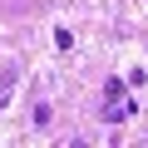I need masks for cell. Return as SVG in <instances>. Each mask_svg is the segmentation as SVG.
Masks as SVG:
<instances>
[{
  "instance_id": "277c9868",
  "label": "cell",
  "mask_w": 148,
  "mask_h": 148,
  "mask_svg": "<svg viewBox=\"0 0 148 148\" xmlns=\"http://www.w3.org/2000/svg\"><path fill=\"white\" fill-rule=\"evenodd\" d=\"M49 119H54V114H49V104H40V109H35V128H49Z\"/></svg>"
},
{
  "instance_id": "6da1fadb",
  "label": "cell",
  "mask_w": 148,
  "mask_h": 148,
  "mask_svg": "<svg viewBox=\"0 0 148 148\" xmlns=\"http://www.w3.org/2000/svg\"><path fill=\"white\" fill-rule=\"evenodd\" d=\"M133 109H138V104H133L128 94H119V99H104V119H109V123H123V119H133Z\"/></svg>"
},
{
  "instance_id": "7a4b0ae2",
  "label": "cell",
  "mask_w": 148,
  "mask_h": 148,
  "mask_svg": "<svg viewBox=\"0 0 148 148\" xmlns=\"http://www.w3.org/2000/svg\"><path fill=\"white\" fill-rule=\"evenodd\" d=\"M15 84H20V69L10 64L5 74H0V109H5V104H10V94H15Z\"/></svg>"
},
{
  "instance_id": "3957f363",
  "label": "cell",
  "mask_w": 148,
  "mask_h": 148,
  "mask_svg": "<svg viewBox=\"0 0 148 148\" xmlns=\"http://www.w3.org/2000/svg\"><path fill=\"white\" fill-rule=\"evenodd\" d=\"M123 94V79H119V74H114V79H104V99H119Z\"/></svg>"
}]
</instances>
